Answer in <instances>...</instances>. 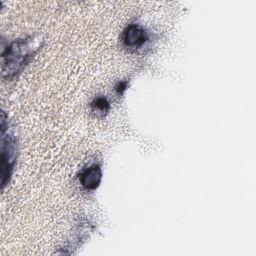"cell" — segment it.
I'll use <instances>...</instances> for the list:
<instances>
[{
	"mask_svg": "<svg viewBox=\"0 0 256 256\" xmlns=\"http://www.w3.org/2000/svg\"><path fill=\"white\" fill-rule=\"evenodd\" d=\"M33 37L17 39L2 51V77L13 79L31 61L38 48Z\"/></svg>",
	"mask_w": 256,
	"mask_h": 256,
	"instance_id": "6da1fadb",
	"label": "cell"
},
{
	"mask_svg": "<svg viewBox=\"0 0 256 256\" xmlns=\"http://www.w3.org/2000/svg\"><path fill=\"white\" fill-rule=\"evenodd\" d=\"M1 185L5 184L11 177L17 152V139L14 133L8 128V123L2 113L1 118Z\"/></svg>",
	"mask_w": 256,
	"mask_h": 256,
	"instance_id": "7a4b0ae2",
	"label": "cell"
},
{
	"mask_svg": "<svg viewBox=\"0 0 256 256\" xmlns=\"http://www.w3.org/2000/svg\"><path fill=\"white\" fill-rule=\"evenodd\" d=\"M148 39V32L139 24H129L122 33L123 46L130 52H135L142 48Z\"/></svg>",
	"mask_w": 256,
	"mask_h": 256,
	"instance_id": "3957f363",
	"label": "cell"
},
{
	"mask_svg": "<svg viewBox=\"0 0 256 256\" xmlns=\"http://www.w3.org/2000/svg\"><path fill=\"white\" fill-rule=\"evenodd\" d=\"M79 181L86 190H96L102 181V169L98 164H92L82 169Z\"/></svg>",
	"mask_w": 256,
	"mask_h": 256,
	"instance_id": "277c9868",
	"label": "cell"
},
{
	"mask_svg": "<svg viewBox=\"0 0 256 256\" xmlns=\"http://www.w3.org/2000/svg\"><path fill=\"white\" fill-rule=\"evenodd\" d=\"M90 107L96 116L105 117L110 110V103L106 97L98 96L91 101Z\"/></svg>",
	"mask_w": 256,
	"mask_h": 256,
	"instance_id": "5b68a950",
	"label": "cell"
},
{
	"mask_svg": "<svg viewBox=\"0 0 256 256\" xmlns=\"http://www.w3.org/2000/svg\"><path fill=\"white\" fill-rule=\"evenodd\" d=\"M127 88H128V81H127V80L119 81V82L116 84V86H115V90H116L117 95H118L119 97L122 96V95L125 93V91L127 90Z\"/></svg>",
	"mask_w": 256,
	"mask_h": 256,
	"instance_id": "8992f818",
	"label": "cell"
}]
</instances>
